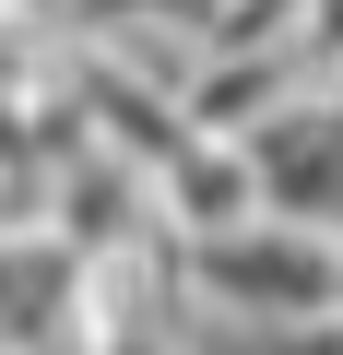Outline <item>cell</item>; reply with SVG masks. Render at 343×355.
<instances>
[{"label":"cell","mask_w":343,"mask_h":355,"mask_svg":"<svg viewBox=\"0 0 343 355\" xmlns=\"http://www.w3.org/2000/svg\"><path fill=\"white\" fill-rule=\"evenodd\" d=\"M190 296L202 320H237V331H319L343 320V249L331 225H225V237H190Z\"/></svg>","instance_id":"6da1fadb"},{"label":"cell","mask_w":343,"mask_h":355,"mask_svg":"<svg viewBox=\"0 0 343 355\" xmlns=\"http://www.w3.org/2000/svg\"><path fill=\"white\" fill-rule=\"evenodd\" d=\"M12 225H36V202L12 190V166H0V237H12Z\"/></svg>","instance_id":"7a4b0ae2"}]
</instances>
